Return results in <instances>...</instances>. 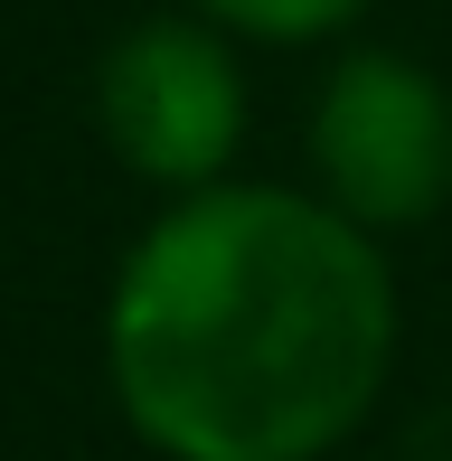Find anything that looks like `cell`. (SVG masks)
<instances>
[{"instance_id":"1","label":"cell","mask_w":452,"mask_h":461,"mask_svg":"<svg viewBox=\"0 0 452 461\" xmlns=\"http://www.w3.org/2000/svg\"><path fill=\"white\" fill-rule=\"evenodd\" d=\"M396 376V264L283 179H217L132 236L104 386L160 461H330Z\"/></svg>"},{"instance_id":"2","label":"cell","mask_w":452,"mask_h":461,"mask_svg":"<svg viewBox=\"0 0 452 461\" xmlns=\"http://www.w3.org/2000/svg\"><path fill=\"white\" fill-rule=\"evenodd\" d=\"M312 198L367 236H415L452 207V86L405 48H339L312 95Z\"/></svg>"},{"instance_id":"3","label":"cell","mask_w":452,"mask_h":461,"mask_svg":"<svg viewBox=\"0 0 452 461\" xmlns=\"http://www.w3.org/2000/svg\"><path fill=\"white\" fill-rule=\"evenodd\" d=\"M95 122H104V151L122 170L170 188V198H198V188L236 179L245 122H255L236 38L189 19V10L132 19L104 48V67H95Z\"/></svg>"},{"instance_id":"4","label":"cell","mask_w":452,"mask_h":461,"mask_svg":"<svg viewBox=\"0 0 452 461\" xmlns=\"http://www.w3.org/2000/svg\"><path fill=\"white\" fill-rule=\"evenodd\" d=\"M179 10L255 48H321V38H348L377 0H179Z\"/></svg>"}]
</instances>
